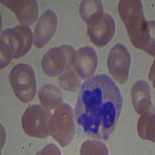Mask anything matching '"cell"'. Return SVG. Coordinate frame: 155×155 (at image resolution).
I'll return each instance as SVG.
<instances>
[{"label": "cell", "instance_id": "obj_10", "mask_svg": "<svg viewBox=\"0 0 155 155\" xmlns=\"http://www.w3.org/2000/svg\"><path fill=\"white\" fill-rule=\"evenodd\" d=\"M116 33V22L111 15L106 13L102 16L100 21L88 26V35L97 47L107 45Z\"/></svg>", "mask_w": 155, "mask_h": 155}, {"label": "cell", "instance_id": "obj_2", "mask_svg": "<svg viewBox=\"0 0 155 155\" xmlns=\"http://www.w3.org/2000/svg\"><path fill=\"white\" fill-rule=\"evenodd\" d=\"M118 11L133 45L154 57V21L146 20L141 1L120 0Z\"/></svg>", "mask_w": 155, "mask_h": 155}, {"label": "cell", "instance_id": "obj_11", "mask_svg": "<svg viewBox=\"0 0 155 155\" xmlns=\"http://www.w3.org/2000/svg\"><path fill=\"white\" fill-rule=\"evenodd\" d=\"M1 3L14 12L22 25H32L39 16V5L35 0H2Z\"/></svg>", "mask_w": 155, "mask_h": 155}, {"label": "cell", "instance_id": "obj_8", "mask_svg": "<svg viewBox=\"0 0 155 155\" xmlns=\"http://www.w3.org/2000/svg\"><path fill=\"white\" fill-rule=\"evenodd\" d=\"M107 64L109 72L114 79L120 84H125L130 74L131 55L124 44L118 43L111 48Z\"/></svg>", "mask_w": 155, "mask_h": 155}, {"label": "cell", "instance_id": "obj_1", "mask_svg": "<svg viewBox=\"0 0 155 155\" xmlns=\"http://www.w3.org/2000/svg\"><path fill=\"white\" fill-rule=\"evenodd\" d=\"M119 87L105 74L81 85L75 105L76 123L90 137L107 140L115 130L123 109Z\"/></svg>", "mask_w": 155, "mask_h": 155}, {"label": "cell", "instance_id": "obj_9", "mask_svg": "<svg viewBox=\"0 0 155 155\" xmlns=\"http://www.w3.org/2000/svg\"><path fill=\"white\" fill-rule=\"evenodd\" d=\"M58 16L53 9H48L37 21L34 33V43L37 48H42L49 43L56 33Z\"/></svg>", "mask_w": 155, "mask_h": 155}, {"label": "cell", "instance_id": "obj_12", "mask_svg": "<svg viewBox=\"0 0 155 155\" xmlns=\"http://www.w3.org/2000/svg\"><path fill=\"white\" fill-rule=\"evenodd\" d=\"M73 65L81 79H88L92 78L98 66L96 51L89 46L79 48L75 52Z\"/></svg>", "mask_w": 155, "mask_h": 155}, {"label": "cell", "instance_id": "obj_7", "mask_svg": "<svg viewBox=\"0 0 155 155\" xmlns=\"http://www.w3.org/2000/svg\"><path fill=\"white\" fill-rule=\"evenodd\" d=\"M51 113L42 105L29 106L22 116V127L26 134L34 138H47L50 133L49 122Z\"/></svg>", "mask_w": 155, "mask_h": 155}, {"label": "cell", "instance_id": "obj_15", "mask_svg": "<svg viewBox=\"0 0 155 155\" xmlns=\"http://www.w3.org/2000/svg\"><path fill=\"white\" fill-rule=\"evenodd\" d=\"M79 13L81 19L88 25L100 21L103 13V4L100 0L81 1L79 6Z\"/></svg>", "mask_w": 155, "mask_h": 155}, {"label": "cell", "instance_id": "obj_13", "mask_svg": "<svg viewBox=\"0 0 155 155\" xmlns=\"http://www.w3.org/2000/svg\"><path fill=\"white\" fill-rule=\"evenodd\" d=\"M131 99L138 114H143L152 109L151 90L145 80H138L134 83L131 89Z\"/></svg>", "mask_w": 155, "mask_h": 155}, {"label": "cell", "instance_id": "obj_16", "mask_svg": "<svg viewBox=\"0 0 155 155\" xmlns=\"http://www.w3.org/2000/svg\"><path fill=\"white\" fill-rule=\"evenodd\" d=\"M137 131L140 138L154 142V113L153 111L149 110L141 114L138 120Z\"/></svg>", "mask_w": 155, "mask_h": 155}, {"label": "cell", "instance_id": "obj_14", "mask_svg": "<svg viewBox=\"0 0 155 155\" xmlns=\"http://www.w3.org/2000/svg\"><path fill=\"white\" fill-rule=\"evenodd\" d=\"M38 98L43 107L51 111L63 102V94L58 86L52 84L43 85L38 90Z\"/></svg>", "mask_w": 155, "mask_h": 155}, {"label": "cell", "instance_id": "obj_4", "mask_svg": "<svg viewBox=\"0 0 155 155\" xmlns=\"http://www.w3.org/2000/svg\"><path fill=\"white\" fill-rule=\"evenodd\" d=\"M74 113L68 103H61L55 109L49 122L51 135L62 147L71 143L75 135Z\"/></svg>", "mask_w": 155, "mask_h": 155}, {"label": "cell", "instance_id": "obj_6", "mask_svg": "<svg viewBox=\"0 0 155 155\" xmlns=\"http://www.w3.org/2000/svg\"><path fill=\"white\" fill-rule=\"evenodd\" d=\"M74 47L63 44L48 50L43 56L41 67L44 74L49 77H57L73 65L75 55Z\"/></svg>", "mask_w": 155, "mask_h": 155}, {"label": "cell", "instance_id": "obj_5", "mask_svg": "<svg viewBox=\"0 0 155 155\" xmlns=\"http://www.w3.org/2000/svg\"><path fill=\"white\" fill-rule=\"evenodd\" d=\"M13 92L23 102H31L37 92L34 69L28 64L19 63L12 68L9 75Z\"/></svg>", "mask_w": 155, "mask_h": 155}, {"label": "cell", "instance_id": "obj_19", "mask_svg": "<svg viewBox=\"0 0 155 155\" xmlns=\"http://www.w3.org/2000/svg\"><path fill=\"white\" fill-rule=\"evenodd\" d=\"M37 154H61L60 149L55 144L49 143L43 148Z\"/></svg>", "mask_w": 155, "mask_h": 155}, {"label": "cell", "instance_id": "obj_17", "mask_svg": "<svg viewBox=\"0 0 155 155\" xmlns=\"http://www.w3.org/2000/svg\"><path fill=\"white\" fill-rule=\"evenodd\" d=\"M81 79V77L76 72V71L71 68L61 74L59 78V82L61 87L64 90L68 92H76L80 88Z\"/></svg>", "mask_w": 155, "mask_h": 155}, {"label": "cell", "instance_id": "obj_3", "mask_svg": "<svg viewBox=\"0 0 155 155\" xmlns=\"http://www.w3.org/2000/svg\"><path fill=\"white\" fill-rule=\"evenodd\" d=\"M34 34L27 25L5 29L1 35V68H5L12 59L24 56L32 47Z\"/></svg>", "mask_w": 155, "mask_h": 155}, {"label": "cell", "instance_id": "obj_18", "mask_svg": "<svg viewBox=\"0 0 155 155\" xmlns=\"http://www.w3.org/2000/svg\"><path fill=\"white\" fill-rule=\"evenodd\" d=\"M81 154H101L108 155L109 150L107 147L102 141L96 140H88L81 144L80 148Z\"/></svg>", "mask_w": 155, "mask_h": 155}]
</instances>
